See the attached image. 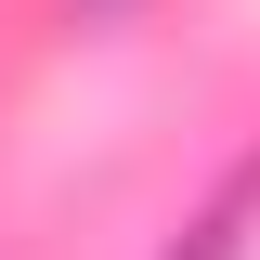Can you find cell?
<instances>
[{
  "label": "cell",
  "instance_id": "6da1fadb",
  "mask_svg": "<svg viewBox=\"0 0 260 260\" xmlns=\"http://www.w3.org/2000/svg\"><path fill=\"white\" fill-rule=\"evenodd\" d=\"M247 221H260V156H234L221 195L182 221V247H169V260H247Z\"/></svg>",
  "mask_w": 260,
  "mask_h": 260
},
{
  "label": "cell",
  "instance_id": "7a4b0ae2",
  "mask_svg": "<svg viewBox=\"0 0 260 260\" xmlns=\"http://www.w3.org/2000/svg\"><path fill=\"white\" fill-rule=\"evenodd\" d=\"M78 13H130V0H78Z\"/></svg>",
  "mask_w": 260,
  "mask_h": 260
}]
</instances>
